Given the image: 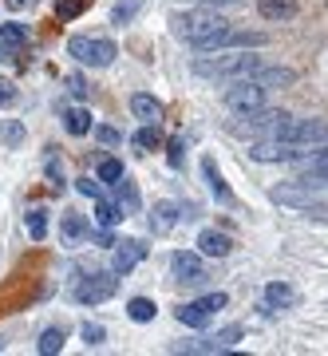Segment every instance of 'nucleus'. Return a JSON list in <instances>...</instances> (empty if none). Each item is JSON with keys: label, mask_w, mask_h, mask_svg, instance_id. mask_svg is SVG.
I'll list each match as a JSON object with an SVG mask.
<instances>
[{"label": "nucleus", "mask_w": 328, "mask_h": 356, "mask_svg": "<svg viewBox=\"0 0 328 356\" xmlns=\"http://www.w3.org/2000/svg\"><path fill=\"white\" fill-rule=\"evenodd\" d=\"M170 32H174L178 40L194 44L198 51H222L233 28H229V20H222L218 13L194 8V13H174L170 16Z\"/></svg>", "instance_id": "nucleus-1"}, {"label": "nucleus", "mask_w": 328, "mask_h": 356, "mask_svg": "<svg viewBox=\"0 0 328 356\" xmlns=\"http://www.w3.org/2000/svg\"><path fill=\"white\" fill-rule=\"evenodd\" d=\"M261 67H265L261 56H249V51H222V56H202V60H194V76L238 83V79H253Z\"/></svg>", "instance_id": "nucleus-2"}, {"label": "nucleus", "mask_w": 328, "mask_h": 356, "mask_svg": "<svg viewBox=\"0 0 328 356\" xmlns=\"http://www.w3.org/2000/svg\"><path fill=\"white\" fill-rule=\"evenodd\" d=\"M67 51L88 67H107V64H115V56H119V48H115L111 40H91V36H72L67 40Z\"/></svg>", "instance_id": "nucleus-3"}, {"label": "nucleus", "mask_w": 328, "mask_h": 356, "mask_svg": "<svg viewBox=\"0 0 328 356\" xmlns=\"http://www.w3.org/2000/svg\"><path fill=\"white\" fill-rule=\"evenodd\" d=\"M229 297L226 293H210V297H198V301H186V305L178 309V321L186 325V329H206L210 321H214L218 309H226Z\"/></svg>", "instance_id": "nucleus-4"}, {"label": "nucleus", "mask_w": 328, "mask_h": 356, "mask_svg": "<svg viewBox=\"0 0 328 356\" xmlns=\"http://www.w3.org/2000/svg\"><path fill=\"white\" fill-rule=\"evenodd\" d=\"M233 115H245V111H257V107H265V88L261 83H253V79H238V83H229L226 95H222Z\"/></svg>", "instance_id": "nucleus-5"}, {"label": "nucleus", "mask_w": 328, "mask_h": 356, "mask_svg": "<svg viewBox=\"0 0 328 356\" xmlns=\"http://www.w3.org/2000/svg\"><path fill=\"white\" fill-rule=\"evenodd\" d=\"M309 151H313V147H297V143H289V139H257L249 147V159H257V163H297V159H304Z\"/></svg>", "instance_id": "nucleus-6"}, {"label": "nucleus", "mask_w": 328, "mask_h": 356, "mask_svg": "<svg viewBox=\"0 0 328 356\" xmlns=\"http://www.w3.org/2000/svg\"><path fill=\"white\" fill-rule=\"evenodd\" d=\"M115 285H119L115 273H88V277L76 285V301L79 305H99V301L115 297Z\"/></svg>", "instance_id": "nucleus-7"}, {"label": "nucleus", "mask_w": 328, "mask_h": 356, "mask_svg": "<svg viewBox=\"0 0 328 356\" xmlns=\"http://www.w3.org/2000/svg\"><path fill=\"white\" fill-rule=\"evenodd\" d=\"M238 341H241V325H229V329L214 332V337H202V341L178 344L174 353H229Z\"/></svg>", "instance_id": "nucleus-8"}, {"label": "nucleus", "mask_w": 328, "mask_h": 356, "mask_svg": "<svg viewBox=\"0 0 328 356\" xmlns=\"http://www.w3.org/2000/svg\"><path fill=\"white\" fill-rule=\"evenodd\" d=\"M142 257H147V245L142 242H115V254H111V269L115 273H131V269L139 266Z\"/></svg>", "instance_id": "nucleus-9"}, {"label": "nucleus", "mask_w": 328, "mask_h": 356, "mask_svg": "<svg viewBox=\"0 0 328 356\" xmlns=\"http://www.w3.org/2000/svg\"><path fill=\"white\" fill-rule=\"evenodd\" d=\"M170 273H174L178 281H186V285H202L206 281V269L194 254H174L170 257Z\"/></svg>", "instance_id": "nucleus-10"}, {"label": "nucleus", "mask_w": 328, "mask_h": 356, "mask_svg": "<svg viewBox=\"0 0 328 356\" xmlns=\"http://www.w3.org/2000/svg\"><path fill=\"white\" fill-rule=\"evenodd\" d=\"M28 44V28L24 24H0V60H16Z\"/></svg>", "instance_id": "nucleus-11"}, {"label": "nucleus", "mask_w": 328, "mask_h": 356, "mask_svg": "<svg viewBox=\"0 0 328 356\" xmlns=\"http://www.w3.org/2000/svg\"><path fill=\"white\" fill-rule=\"evenodd\" d=\"M273 198H277V202H289V206H304V210H313V214H325L320 206H313V186H309V182H301V186H277Z\"/></svg>", "instance_id": "nucleus-12"}, {"label": "nucleus", "mask_w": 328, "mask_h": 356, "mask_svg": "<svg viewBox=\"0 0 328 356\" xmlns=\"http://www.w3.org/2000/svg\"><path fill=\"white\" fill-rule=\"evenodd\" d=\"M182 218H190V214L178 202H158L154 206V214H151V229L154 234H166V229H174Z\"/></svg>", "instance_id": "nucleus-13"}, {"label": "nucleus", "mask_w": 328, "mask_h": 356, "mask_svg": "<svg viewBox=\"0 0 328 356\" xmlns=\"http://www.w3.org/2000/svg\"><path fill=\"white\" fill-rule=\"evenodd\" d=\"M88 234H91V226H88V218L83 214H63L60 218V242L63 245H79Z\"/></svg>", "instance_id": "nucleus-14"}, {"label": "nucleus", "mask_w": 328, "mask_h": 356, "mask_svg": "<svg viewBox=\"0 0 328 356\" xmlns=\"http://www.w3.org/2000/svg\"><path fill=\"white\" fill-rule=\"evenodd\" d=\"M257 13L265 16V20H293V16L301 13V4L297 0H257Z\"/></svg>", "instance_id": "nucleus-15"}, {"label": "nucleus", "mask_w": 328, "mask_h": 356, "mask_svg": "<svg viewBox=\"0 0 328 356\" xmlns=\"http://www.w3.org/2000/svg\"><path fill=\"white\" fill-rule=\"evenodd\" d=\"M198 250H202L206 257H226L229 250H233V242H229L226 234H218V229H202V234H198Z\"/></svg>", "instance_id": "nucleus-16"}, {"label": "nucleus", "mask_w": 328, "mask_h": 356, "mask_svg": "<svg viewBox=\"0 0 328 356\" xmlns=\"http://www.w3.org/2000/svg\"><path fill=\"white\" fill-rule=\"evenodd\" d=\"M131 111H135V119H142V123H158L163 119V103L154 99V95H131Z\"/></svg>", "instance_id": "nucleus-17"}, {"label": "nucleus", "mask_w": 328, "mask_h": 356, "mask_svg": "<svg viewBox=\"0 0 328 356\" xmlns=\"http://www.w3.org/2000/svg\"><path fill=\"white\" fill-rule=\"evenodd\" d=\"M265 305L269 309H293L297 305V289L285 285V281H273V285H265Z\"/></svg>", "instance_id": "nucleus-18"}, {"label": "nucleus", "mask_w": 328, "mask_h": 356, "mask_svg": "<svg viewBox=\"0 0 328 356\" xmlns=\"http://www.w3.org/2000/svg\"><path fill=\"white\" fill-rule=\"evenodd\" d=\"M202 175H206V182H210V191H214V198H218V202H233V194H229L226 178L218 175L214 159H206V163H202Z\"/></svg>", "instance_id": "nucleus-19"}, {"label": "nucleus", "mask_w": 328, "mask_h": 356, "mask_svg": "<svg viewBox=\"0 0 328 356\" xmlns=\"http://www.w3.org/2000/svg\"><path fill=\"white\" fill-rule=\"evenodd\" d=\"M253 83H261V88H289L293 72L289 67H261V72L253 76Z\"/></svg>", "instance_id": "nucleus-20"}, {"label": "nucleus", "mask_w": 328, "mask_h": 356, "mask_svg": "<svg viewBox=\"0 0 328 356\" xmlns=\"http://www.w3.org/2000/svg\"><path fill=\"white\" fill-rule=\"evenodd\" d=\"M115 186H119V210H123V214H135V210H139V191H135V182L123 175Z\"/></svg>", "instance_id": "nucleus-21"}, {"label": "nucleus", "mask_w": 328, "mask_h": 356, "mask_svg": "<svg viewBox=\"0 0 328 356\" xmlns=\"http://www.w3.org/2000/svg\"><path fill=\"white\" fill-rule=\"evenodd\" d=\"M63 127L72 131V135H88V131H91V111H83V107L63 111Z\"/></svg>", "instance_id": "nucleus-22"}, {"label": "nucleus", "mask_w": 328, "mask_h": 356, "mask_svg": "<svg viewBox=\"0 0 328 356\" xmlns=\"http://www.w3.org/2000/svg\"><path fill=\"white\" fill-rule=\"evenodd\" d=\"M126 313H131V321H139V325H147V321H154V313H158V309H154V301H151V297H135V301L126 305Z\"/></svg>", "instance_id": "nucleus-23"}, {"label": "nucleus", "mask_w": 328, "mask_h": 356, "mask_svg": "<svg viewBox=\"0 0 328 356\" xmlns=\"http://www.w3.org/2000/svg\"><path fill=\"white\" fill-rule=\"evenodd\" d=\"M119 218H126V214H123L115 202H103V198H95V222H99V226H115Z\"/></svg>", "instance_id": "nucleus-24"}, {"label": "nucleus", "mask_w": 328, "mask_h": 356, "mask_svg": "<svg viewBox=\"0 0 328 356\" xmlns=\"http://www.w3.org/2000/svg\"><path fill=\"white\" fill-rule=\"evenodd\" d=\"M158 143H163V135H158V123H147V127L135 135V147H139V151H158Z\"/></svg>", "instance_id": "nucleus-25"}, {"label": "nucleus", "mask_w": 328, "mask_h": 356, "mask_svg": "<svg viewBox=\"0 0 328 356\" xmlns=\"http://www.w3.org/2000/svg\"><path fill=\"white\" fill-rule=\"evenodd\" d=\"M265 44V36L261 32H229L226 48H261Z\"/></svg>", "instance_id": "nucleus-26"}, {"label": "nucleus", "mask_w": 328, "mask_h": 356, "mask_svg": "<svg viewBox=\"0 0 328 356\" xmlns=\"http://www.w3.org/2000/svg\"><path fill=\"white\" fill-rule=\"evenodd\" d=\"M24 226H28V234H32L36 242H44V238H48V214H44V210H32V214L24 218Z\"/></svg>", "instance_id": "nucleus-27"}, {"label": "nucleus", "mask_w": 328, "mask_h": 356, "mask_svg": "<svg viewBox=\"0 0 328 356\" xmlns=\"http://www.w3.org/2000/svg\"><path fill=\"white\" fill-rule=\"evenodd\" d=\"M44 356H51V353H60L63 348V329H44V337H40V344H36Z\"/></svg>", "instance_id": "nucleus-28"}, {"label": "nucleus", "mask_w": 328, "mask_h": 356, "mask_svg": "<svg viewBox=\"0 0 328 356\" xmlns=\"http://www.w3.org/2000/svg\"><path fill=\"white\" fill-rule=\"evenodd\" d=\"M83 8H88V0H56V16L60 20H76Z\"/></svg>", "instance_id": "nucleus-29"}, {"label": "nucleus", "mask_w": 328, "mask_h": 356, "mask_svg": "<svg viewBox=\"0 0 328 356\" xmlns=\"http://www.w3.org/2000/svg\"><path fill=\"white\" fill-rule=\"evenodd\" d=\"M135 13H139V0H119V4H115V13H111V20H115V24H126Z\"/></svg>", "instance_id": "nucleus-30"}, {"label": "nucleus", "mask_w": 328, "mask_h": 356, "mask_svg": "<svg viewBox=\"0 0 328 356\" xmlns=\"http://www.w3.org/2000/svg\"><path fill=\"white\" fill-rule=\"evenodd\" d=\"M99 178H103V182H119V178H123V163L103 159V163H99Z\"/></svg>", "instance_id": "nucleus-31"}, {"label": "nucleus", "mask_w": 328, "mask_h": 356, "mask_svg": "<svg viewBox=\"0 0 328 356\" xmlns=\"http://www.w3.org/2000/svg\"><path fill=\"white\" fill-rule=\"evenodd\" d=\"M0 139L8 143V147H16V143L24 139V127H20V123H4V127H0Z\"/></svg>", "instance_id": "nucleus-32"}, {"label": "nucleus", "mask_w": 328, "mask_h": 356, "mask_svg": "<svg viewBox=\"0 0 328 356\" xmlns=\"http://www.w3.org/2000/svg\"><path fill=\"white\" fill-rule=\"evenodd\" d=\"M16 103V83L13 79H0V107H13Z\"/></svg>", "instance_id": "nucleus-33"}, {"label": "nucleus", "mask_w": 328, "mask_h": 356, "mask_svg": "<svg viewBox=\"0 0 328 356\" xmlns=\"http://www.w3.org/2000/svg\"><path fill=\"white\" fill-rule=\"evenodd\" d=\"M103 337H107L103 325H83V341H88V344H103Z\"/></svg>", "instance_id": "nucleus-34"}, {"label": "nucleus", "mask_w": 328, "mask_h": 356, "mask_svg": "<svg viewBox=\"0 0 328 356\" xmlns=\"http://www.w3.org/2000/svg\"><path fill=\"white\" fill-rule=\"evenodd\" d=\"M79 194H88V198H103L99 182H91V178H79Z\"/></svg>", "instance_id": "nucleus-35"}, {"label": "nucleus", "mask_w": 328, "mask_h": 356, "mask_svg": "<svg viewBox=\"0 0 328 356\" xmlns=\"http://www.w3.org/2000/svg\"><path fill=\"white\" fill-rule=\"evenodd\" d=\"M67 91H72L76 99H83V95H88V83H83L79 76H67Z\"/></svg>", "instance_id": "nucleus-36"}, {"label": "nucleus", "mask_w": 328, "mask_h": 356, "mask_svg": "<svg viewBox=\"0 0 328 356\" xmlns=\"http://www.w3.org/2000/svg\"><path fill=\"white\" fill-rule=\"evenodd\" d=\"M170 163H174V166H182V139H174V143H170Z\"/></svg>", "instance_id": "nucleus-37"}, {"label": "nucleus", "mask_w": 328, "mask_h": 356, "mask_svg": "<svg viewBox=\"0 0 328 356\" xmlns=\"http://www.w3.org/2000/svg\"><path fill=\"white\" fill-rule=\"evenodd\" d=\"M95 135H99L103 143H119V131H115V127H99Z\"/></svg>", "instance_id": "nucleus-38"}, {"label": "nucleus", "mask_w": 328, "mask_h": 356, "mask_svg": "<svg viewBox=\"0 0 328 356\" xmlns=\"http://www.w3.org/2000/svg\"><path fill=\"white\" fill-rule=\"evenodd\" d=\"M4 4H8L13 13H20V8H24V4H32V0H4Z\"/></svg>", "instance_id": "nucleus-39"}, {"label": "nucleus", "mask_w": 328, "mask_h": 356, "mask_svg": "<svg viewBox=\"0 0 328 356\" xmlns=\"http://www.w3.org/2000/svg\"><path fill=\"white\" fill-rule=\"evenodd\" d=\"M202 4H238V0H202Z\"/></svg>", "instance_id": "nucleus-40"}, {"label": "nucleus", "mask_w": 328, "mask_h": 356, "mask_svg": "<svg viewBox=\"0 0 328 356\" xmlns=\"http://www.w3.org/2000/svg\"><path fill=\"white\" fill-rule=\"evenodd\" d=\"M0 348H4V341H0Z\"/></svg>", "instance_id": "nucleus-41"}, {"label": "nucleus", "mask_w": 328, "mask_h": 356, "mask_svg": "<svg viewBox=\"0 0 328 356\" xmlns=\"http://www.w3.org/2000/svg\"><path fill=\"white\" fill-rule=\"evenodd\" d=\"M325 186H328V178H325Z\"/></svg>", "instance_id": "nucleus-42"}]
</instances>
